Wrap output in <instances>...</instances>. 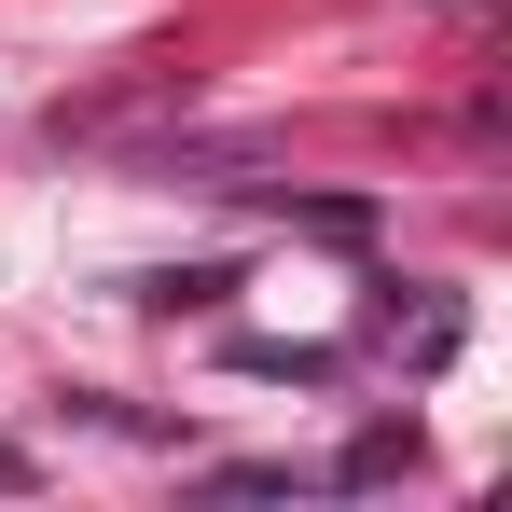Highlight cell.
Wrapping results in <instances>:
<instances>
[{"label": "cell", "mask_w": 512, "mask_h": 512, "mask_svg": "<svg viewBox=\"0 0 512 512\" xmlns=\"http://www.w3.org/2000/svg\"><path fill=\"white\" fill-rule=\"evenodd\" d=\"M402 471H416V416H374V429H360V443L333 457V471H319V485H346V499H374V485H402Z\"/></svg>", "instance_id": "1"}, {"label": "cell", "mask_w": 512, "mask_h": 512, "mask_svg": "<svg viewBox=\"0 0 512 512\" xmlns=\"http://www.w3.org/2000/svg\"><path fill=\"white\" fill-rule=\"evenodd\" d=\"M125 291H139L153 319H180V305H222V291H236V263H167V277H125Z\"/></svg>", "instance_id": "2"}, {"label": "cell", "mask_w": 512, "mask_h": 512, "mask_svg": "<svg viewBox=\"0 0 512 512\" xmlns=\"http://www.w3.org/2000/svg\"><path fill=\"white\" fill-rule=\"evenodd\" d=\"M236 374H277V388H333L346 360H333V346H277V333H250V346H236Z\"/></svg>", "instance_id": "3"}, {"label": "cell", "mask_w": 512, "mask_h": 512, "mask_svg": "<svg viewBox=\"0 0 512 512\" xmlns=\"http://www.w3.org/2000/svg\"><path fill=\"white\" fill-rule=\"evenodd\" d=\"M208 499H305V471H277V457H236V471H208Z\"/></svg>", "instance_id": "4"}, {"label": "cell", "mask_w": 512, "mask_h": 512, "mask_svg": "<svg viewBox=\"0 0 512 512\" xmlns=\"http://www.w3.org/2000/svg\"><path fill=\"white\" fill-rule=\"evenodd\" d=\"M0 485H42V471H28V443H0Z\"/></svg>", "instance_id": "5"}]
</instances>
